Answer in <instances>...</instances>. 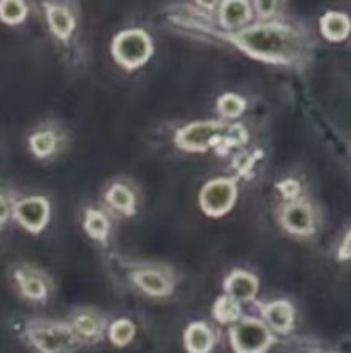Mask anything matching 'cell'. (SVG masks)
<instances>
[{
	"label": "cell",
	"instance_id": "cell-27",
	"mask_svg": "<svg viewBox=\"0 0 351 353\" xmlns=\"http://www.w3.org/2000/svg\"><path fill=\"white\" fill-rule=\"evenodd\" d=\"M9 202H7L6 196L0 195V223H6L7 217H9Z\"/></svg>",
	"mask_w": 351,
	"mask_h": 353
},
{
	"label": "cell",
	"instance_id": "cell-13",
	"mask_svg": "<svg viewBox=\"0 0 351 353\" xmlns=\"http://www.w3.org/2000/svg\"><path fill=\"white\" fill-rule=\"evenodd\" d=\"M133 279L143 292L150 293V295L162 296L171 292V285L167 279L155 271H140L133 276Z\"/></svg>",
	"mask_w": 351,
	"mask_h": 353
},
{
	"label": "cell",
	"instance_id": "cell-2",
	"mask_svg": "<svg viewBox=\"0 0 351 353\" xmlns=\"http://www.w3.org/2000/svg\"><path fill=\"white\" fill-rule=\"evenodd\" d=\"M28 340L40 353H71L78 347L74 333L57 323L31 324L28 327Z\"/></svg>",
	"mask_w": 351,
	"mask_h": 353
},
{
	"label": "cell",
	"instance_id": "cell-17",
	"mask_svg": "<svg viewBox=\"0 0 351 353\" xmlns=\"http://www.w3.org/2000/svg\"><path fill=\"white\" fill-rule=\"evenodd\" d=\"M26 16L23 0H0V19L9 24H17Z\"/></svg>",
	"mask_w": 351,
	"mask_h": 353
},
{
	"label": "cell",
	"instance_id": "cell-4",
	"mask_svg": "<svg viewBox=\"0 0 351 353\" xmlns=\"http://www.w3.org/2000/svg\"><path fill=\"white\" fill-rule=\"evenodd\" d=\"M151 45L143 31H124L114 41V55L126 68H138L150 57Z\"/></svg>",
	"mask_w": 351,
	"mask_h": 353
},
{
	"label": "cell",
	"instance_id": "cell-6",
	"mask_svg": "<svg viewBox=\"0 0 351 353\" xmlns=\"http://www.w3.org/2000/svg\"><path fill=\"white\" fill-rule=\"evenodd\" d=\"M222 124L215 121H206V123H195L191 126L184 128L178 134V145L184 150H205L213 140L220 134Z\"/></svg>",
	"mask_w": 351,
	"mask_h": 353
},
{
	"label": "cell",
	"instance_id": "cell-24",
	"mask_svg": "<svg viewBox=\"0 0 351 353\" xmlns=\"http://www.w3.org/2000/svg\"><path fill=\"white\" fill-rule=\"evenodd\" d=\"M74 326L78 330V333H81L83 336H96L100 333V323L93 316H88V314H83V316L76 317Z\"/></svg>",
	"mask_w": 351,
	"mask_h": 353
},
{
	"label": "cell",
	"instance_id": "cell-5",
	"mask_svg": "<svg viewBox=\"0 0 351 353\" xmlns=\"http://www.w3.org/2000/svg\"><path fill=\"white\" fill-rule=\"evenodd\" d=\"M236 196V188L234 183L229 179H215L210 181L209 185L203 188L202 195H200V202H202V209L210 216H220V214L227 212L231 209Z\"/></svg>",
	"mask_w": 351,
	"mask_h": 353
},
{
	"label": "cell",
	"instance_id": "cell-8",
	"mask_svg": "<svg viewBox=\"0 0 351 353\" xmlns=\"http://www.w3.org/2000/svg\"><path fill=\"white\" fill-rule=\"evenodd\" d=\"M282 224L291 233L308 234L313 231L312 210L305 203H289L282 212Z\"/></svg>",
	"mask_w": 351,
	"mask_h": 353
},
{
	"label": "cell",
	"instance_id": "cell-9",
	"mask_svg": "<svg viewBox=\"0 0 351 353\" xmlns=\"http://www.w3.org/2000/svg\"><path fill=\"white\" fill-rule=\"evenodd\" d=\"M226 290L234 300H251L258 290L257 279L246 272H234L226 283Z\"/></svg>",
	"mask_w": 351,
	"mask_h": 353
},
{
	"label": "cell",
	"instance_id": "cell-25",
	"mask_svg": "<svg viewBox=\"0 0 351 353\" xmlns=\"http://www.w3.org/2000/svg\"><path fill=\"white\" fill-rule=\"evenodd\" d=\"M277 0H257V10L262 17H268L274 14Z\"/></svg>",
	"mask_w": 351,
	"mask_h": 353
},
{
	"label": "cell",
	"instance_id": "cell-29",
	"mask_svg": "<svg viewBox=\"0 0 351 353\" xmlns=\"http://www.w3.org/2000/svg\"><path fill=\"white\" fill-rule=\"evenodd\" d=\"M198 3L200 6L206 7V9H212V7L217 3V0H198Z\"/></svg>",
	"mask_w": 351,
	"mask_h": 353
},
{
	"label": "cell",
	"instance_id": "cell-26",
	"mask_svg": "<svg viewBox=\"0 0 351 353\" xmlns=\"http://www.w3.org/2000/svg\"><path fill=\"white\" fill-rule=\"evenodd\" d=\"M279 188H282L281 190L282 195L289 196V199H291V196H296V195H298V192H299L298 183L291 181V179H289V181H286V183H282V185H279Z\"/></svg>",
	"mask_w": 351,
	"mask_h": 353
},
{
	"label": "cell",
	"instance_id": "cell-12",
	"mask_svg": "<svg viewBox=\"0 0 351 353\" xmlns=\"http://www.w3.org/2000/svg\"><path fill=\"white\" fill-rule=\"evenodd\" d=\"M264 316L268 321V324L281 333H286L292 324V309L288 302L270 303V305L265 307Z\"/></svg>",
	"mask_w": 351,
	"mask_h": 353
},
{
	"label": "cell",
	"instance_id": "cell-21",
	"mask_svg": "<svg viewBox=\"0 0 351 353\" xmlns=\"http://www.w3.org/2000/svg\"><path fill=\"white\" fill-rule=\"evenodd\" d=\"M244 105H246V103H244L243 99H240L237 95H231V93L220 97V100H219L220 114L226 117L240 116V114L244 110Z\"/></svg>",
	"mask_w": 351,
	"mask_h": 353
},
{
	"label": "cell",
	"instance_id": "cell-14",
	"mask_svg": "<svg viewBox=\"0 0 351 353\" xmlns=\"http://www.w3.org/2000/svg\"><path fill=\"white\" fill-rule=\"evenodd\" d=\"M322 33L326 34L329 40L339 41L344 40L350 33V19L343 14L330 12L322 19Z\"/></svg>",
	"mask_w": 351,
	"mask_h": 353
},
{
	"label": "cell",
	"instance_id": "cell-16",
	"mask_svg": "<svg viewBox=\"0 0 351 353\" xmlns=\"http://www.w3.org/2000/svg\"><path fill=\"white\" fill-rule=\"evenodd\" d=\"M107 200H109L110 205L117 210H123V212H131L134 205V196L126 186L116 185L109 190L107 193Z\"/></svg>",
	"mask_w": 351,
	"mask_h": 353
},
{
	"label": "cell",
	"instance_id": "cell-23",
	"mask_svg": "<svg viewBox=\"0 0 351 353\" xmlns=\"http://www.w3.org/2000/svg\"><path fill=\"white\" fill-rule=\"evenodd\" d=\"M31 148L36 155L43 157V155L50 154L55 147V138L52 133H38L31 138Z\"/></svg>",
	"mask_w": 351,
	"mask_h": 353
},
{
	"label": "cell",
	"instance_id": "cell-1",
	"mask_svg": "<svg viewBox=\"0 0 351 353\" xmlns=\"http://www.w3.org/2000/svg\"><path fill=\"white\" fill-rule=\"evenodd\" d=\"M244 52L267 61H288L292 54V33L282 26H257L236 34Z\"/></svg>",
	"mask_w": 351,
	"mask_h": 353
},
{
	"label": "cell",
	"instance_id": "cell-15",
	"mask_svg": "<svg viewBox=\"0 0 351 353\" xmlns=\"http://www.w3.org/2000/svg\"><path fill=\"white\" fill-rule=\"evenodd\" d=\"M47 16L54 33L58 38H62V40H65L71 34L72 26H74V21H72L71 14L65 9H62V7H48Z\"/></svg>",
	"mask_w": 351,
	"mask_h": 353
},
{
	"label": "cell",
	"instance_id": "cell-10",
	"mask_svg": "<svg viewBox=\"0 0 351 353\" xmlns=\"http://www.w3.org/2000/svg\"><path fill=\"white\" fill-rule=\"evenodd\" d=\"M186 348H188L189 353H209L210 348H212L213 338L212 333H210L209 327L205 324H191L186 331Z\"/></svg>",
	"mask_w": 351,
	"mask_h": 353
},
{
	"label": "cell",
	"instance_id": "cell-20",
	"mask_svg": "<svg viewBox=\"0 0 351 353\" xmlns=\"http://www.w3.org/2000/svg\"><path fill=\"white\" fill-rule=\"evenodd\" d=\"M85 228L93 238H98V240H102V238H105L107 230H109V223H107L105 217H103L100 212L89 210L88 216H86Z\"/></svg>",
	"mask_w": 351,
	"mask_h": 353
},
{
	"label": "cell",
	"instance_id": "cell-11",
	"mask_svg": "<svg viewBox=\"0 0 351 353\" xmlns=\"http://www.w3.org/2000/svg\"><path fill=\"white\" fill-rule=\"evenodd\" d=\"M250 19V7L246 0H226L220 9V21L224 26L236 28Z\"/></svg>",
	"mask_w": 351,
	"mask_h": 353
},
{
	"label": "cell",
	"instance_id": "cell-7",
	"mask_svg": "<svg viewBox=\"0 0 351 353\" xmlns=\"http://www.w3.org/2000/svg\"><path fill=\"white\" fill-rule=\"evenodd\" d=\"M16 217L26 230L40 231L48 219V203L43 199H28L17 203Z\"/></svg>",
	"mask_w": 351,
	"mask_h": 353
},
{
	"label": "cell",
	"instance_id": "cell-28",
	"mask_svg": "<svg viewBox=\"0 0 351 353\" xmlns=\"http://www.w3.org/2000/svg\"><path fill=\"white\" fill-rule=\"evenodd\" d=\"M339 257H341V259L351 257V233L348 234L346 240H344V243H343V247H341Z\"/></svg>",
	"mask_w": 351,
	"mask_h": 353
},
{
	"label": "cell",
	"instance_id": "cell-3",
	"mask_svg": "<svg viewBox=\"0 0 351 353\" xmlns=\"http://www.w3.org/2000/svg\"><path fill=\"white\" fill-rule=\"evenodd\" d=\"M231 343L237 353H264L270 347L272 336L262 323L244 319L231 331Z\"/></svg>",
	"mask_w": 351,
	"mask_h": 353
},
{
	"label": "cell",
	"instance_id": "cell-18",
	"mask_svg": "<svg viewBox=\"0 0 351 353\" xmlns=\"http://www.w3.org/2000/svg\"><path fill=\"white\" fill-rule=\"evenodd\" d=\"M213 316L215 319H219L220 323H233L240 317V305H237V300H234L233 296H222V299L217 300L215 307H213Z\"/></svg>",
	"mask_w": 351,
	"mask_h": 353
},
{
	"label": "cell",
	"instance_id": "cell-19",
	"mask_svg": "<svg viewBox=\"0 0 351 353\" xmlns=\"http://www.w3.org/2000/svg\"><path fill=\"white\" fill-rule=\"evenodd\" d=\"M109 336L114 345H117V347H124V345H127L131 340H133L134 326L126 319L117 321V323H114L112 327H110Z\"/></svg>",
	"mask_w": 351,
	"mask_h": 353
},
{
	"label": "cell",
	"instance_id": "cell-22",
	"mask_svg": "<svg viewBox=\"0 0 351 353\" xmlns=\"http://www.w3.org/2000/svg\"><path fill=\"white\" fill-rule=\"evenodd\" d=\"M21 290H23L24 295L28 299L33 300H41L45 295H47V288H45L43 281L34 276H30V278H21Z\"/></svg>",
	"mask_w": 351,
	"mask_h": 353
}]
</instances>
